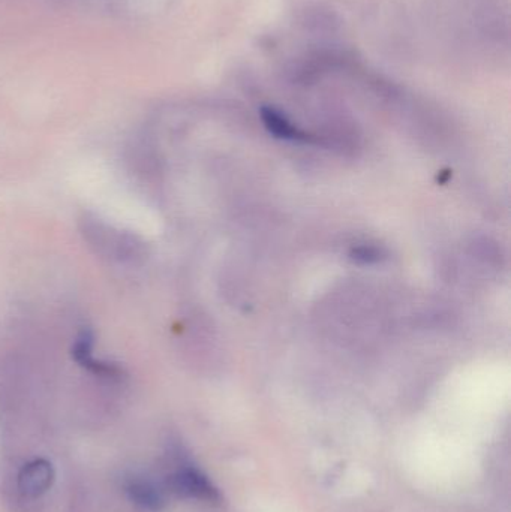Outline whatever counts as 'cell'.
Masks as SVG:
<instances>
[{
	"instance_id": "6da1fadb",
	"label": "cell",
	"mask_w": 511,
	"mask_h": 512,
	"mask_svg": "<svg viewBox=\"0 0 511 512\" xmlns=\"http://www.w3.org/2000/svg\"><path fill=\"white\" fill-rule=\"evenodd\" d=\"M449 24L459 47L485 57L509 51V11L504 0H450Z\"/></svg>"
},
{
	"instance_id": "7a4b0ae2",
	"label": "cell",
	"mask_w": 511,
	"mask_h": 512,
	"mask_svg": "<svg viewBox=\"0 0 511 512\" xmlns=\"http://www.w3.org/2000/svg\"><path fill=\"white\" fill-rule=\"evenodd\" d=\"M80 233L96 255L110 261L137 265L147 258V245L137 234L117 230L89 213L80 218Z\"/></svg>"
},
{
	"instance_id": "3957f363",
	"label": "cell",
	"mask_w": 511,
	"mask_h": 512,
	"mask_svg": "<svg viewBox=\"0 0 511 512\" xmlns=\"http://www.w3.org/2000/svg\"><path fill=\"white\" fill-rule=\"evenodd\" d=\"M171 492L183 498L200 499V501L218 502L221 499L216 487L206 475L194 468H183L168 478Z\"/></svg>"
},
{
	"instance_id": "277c9868",
	"label": "cell",
	"mask_w": 511,
	"mask_h": 512,
	"mask_svg": "<svg viewBox=\"0 0 511 512\" xmlns=\"http://www.w3.org/2000/svg\"><path fill=\"white\" fill-rule=\"evenodd\" d=\"M53 481V466L47 460L42 459L30 462L29 465L21 469L20 475H18V487L24 495L30 496V498L44 495L47 490H50Z\"/></svg>"
},
{
	"instance_id": "5b68a950",
	"label": "cell",
	"mask_w": 511,
	"mask_h": 512,
	"mask_svg": "<svg viewBox=\"0 0 511 512\" xmlns=\"http://www.w3.org/2000/svg\"><path fill=\"white\" fill-rule=\"evenodd\" d=\"M125 492L138 507L150 511H158L164 507V493L153 481L147 480V478L137 477V475L128 478L125 483Z\"/></svg>"
},
{
	"instance_id": "8992f818",
	"label": "cell",
	"mask_w": 511,
	"mask_h": 512,
	"mask_svg": "<svg viewBox=\"0 0 511 512\" xmlns=\"http://www.w3.org/2000/svg\"><path fill=\"white\" fill-rule=\"evenodd\" d=\"M261 119L270 134L287 141L306 140V135L281 111L273 107L261 108Z\"/></svg>"
},
{
	"instance_id": "52a82bcc",
	"label": "cell",
	"mask_w": 511,
	"mask_h": 512,
	"mask_svg": "<svg viewBox=\"0 0 511 512\" xmlns=\"http://www.w3.org/2000/svg\"><path fill=\"white\" fill-rule=\"evenodd\" d=\"M93 346H95V336L89 328H86L78 334L74 346H72V357H74L75 363L83 367L87 361L92 360Z\"/></svg>"
}]
</instances>
